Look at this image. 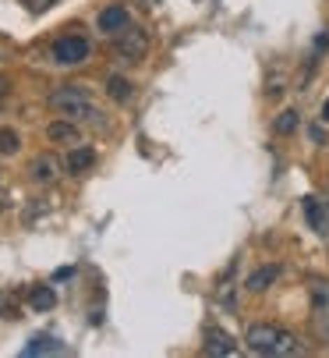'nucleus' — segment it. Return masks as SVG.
<instances>
[{"instance_id": "f257e3e1", "label": "nucleus", "mask_w": 329, "mask_h": 358, "mask_svg": "<svg viewBox=\"0 0 329 358\" xmlns=\"http://www.w3.org/2000/svg\"><path fill=\"white\" fill-rule=\"evenodd\" d=\"M244 344H248L255 355H272V358L305 355V344H301L291 330H284V327H277V323H251V327L244 330Z\"/></svg>"}, {"instance_id": "f03ea898", "label": "nucleus", "mask_w": 329, "mask_h": 358, "mask_svg": "<svg viewBox=\"0 0 329 358\" xmlns=\"http://www.w3.org/2000/svg\"><path fill=\"white\" fill-rule=\"evenodd\" d=\"M46 103L57 110L61 117L68 121H96V103H92V96L82 89V85H61V89H53L46 96Z\"/></svg>"}, {"instance_id": "7ed1b4c3", "label": "nucleus", "mask_w": 329, "mask_h": 358, "mask_svg": "<svg viewBox=\"0 0 329 358\" xmlns=\"http://www.w3.org/2000/svg\"><path fill=\"white\" fill-rule=\"evenodd\" d=\"M308 298H312V330L319 344H329V280L312 277L308 280Z\"/></svg>"}, {"instance_id": "20e7f679", "label": "nucleus", "mask_w": 329, "mask_h": 358, "mask_svg": "<svg viewBox=\"0 0 329 358\" xmlns=\"http://www.w3.org/2000/svg\"><path fill=\"white\" fill-rule=\"evenodd\" d=\"M114 54H117L121 61H128V64L145 61V54H149V36H145V29H138V25L121 29L117 39H114Z\"/></svg>"}, {"instance_id": "39448f33", "label": "nucleus", "mask_w": 329, "mask_h": 358, "mask_svg": "<svg viewBox=\"0 0 329 358\" xmlns=\"http://www.w3.org/2000/svg\"><path fill=\"white\" fill-rule=\"evenodd\" d=\"M89 54H92V46H89L85 36H61L57 43H53V50H50V57L57 61V64H64V68L85 64Z\"/></svg>"}, {"instance_id": "423d86ee", "label": "nucleus", "mask_w": 329, "mask_h": 358, "mask_svg": "<svg viewBox=\"0 0 329 358\" xmlns=\"http://www.w3.org/2000/svg\"><path fill=\"white\" fill-rule=\"evenodd\" d=\"M128 25H131V15H128V8H121V4L99 11V29H103L106 36H117V32L128 29Z\"/></svg>"}, {"instance_id": "0eeeda50", "label": "nucleus", "mask_w": 329, "mask_h": 358, "mask_svg": "<svg viewBox=\"0 0 329 358\" xmlns=\"http://www.w3.org/2000/svg\"><path fill=\"white\" fill-rule=\"evenodd\" d=\"M205 355H237V344L231 341L227 330H219V327H205Z\"/></svg>"}, {"instance_id": "6e6552de", "label": "nucleus", "mask_w": 329, "mask_h": 358, "mask_svg": "<svg viewBox=\"0 0 329 358\" xmlns=\"http://www.w3.org/2000/svg\"><path fill=\"white\" fill-rule=\"evenodd\" d=\"M301 210H305L308 227H312L315 234H326V231H329V213H326V206H322L315 195H305V199H301Z\"/></svg>"}, {"instance_id": "1a4fd4ad", "label": "nucleus", "mask_w": 329, "mask_h": 358, "mask_svg": "<svg viewBox=\"0 0 329 358\" xmlns=\"http://www.w3.org/2000/svg\"><path fill=\"white\" fill-rule=\"evenodd\" d=\"M32 181H39V185H50V181H57V174H61V164H57V157H50V152H39V157L32 160Z\"/></svg>"}, {"instance_id": "9d476101", "label": "nucleus", "mask_w": 329, "mask_h": 358, "mask_svg": "<svg viewBox=\"0 0 329 358\" xmlns=\"http://www.w3.org/2000/svg\"><path fill=\"white\" fill-rule=\"evenodd\" d=\"M92 164H96V149L75 145V149L68 152V160H64V171H68V174H85Z\"/></svg>"}, {"instance_id": "9b49d317", "label": "nucleus", "mask_w": 329, "mask_h": 358, "mask_svg": "<svg viewBox=\"0 0 329 358\" xmlns=\"http://www.w3.org/2000/svg\"><path fill=\"white\" fill-rule=\"evenodd\" d=\"M46 138H50V142H64V145H75L82 135H78V124L64 117V121H53V124L46 128Z\"/></svg>"}, {"instance_id": "f8f14e48", "label": "nucleus", "mask_w": 329, "mask_h": 358, "mask_svg": "<svg viewBox=\"0 0 329 358\" xmlns=\"http://www.w3.org/2000/svg\"><path fill=\"white\" fill-rule=\"evenodd\" d=\"M29 305H32L36 313H50L53 305H57V294H53L50 284H36V287L29 291Z\"/></svg>"}, {"instance_id": "ddd939ff", "label": "nucleus", "mask_w": 329, "mask_h": 358, "mask_svg": "<svg viewBox=\"0 0 329 358\" xmlns=\"http://www.w3.org/2000/svg\"><path fill=\"white\" fill-rule=\"evenodd\" d=\"M277 277H280V266H272V263H269V266H258V270L244 280V287L258 294V291H265V287H269L272 280H277Z\"/></svg>"}, {"instance_id": "4468645a", "label": "nucleus", "mask_w": 329, "mask_h": 358, "mask_svg": "<svg viewBox=\"0 0 329 358\" xmlns=\"http://www.w3.org/2000/svg\"><path fill=\"white\" fill-rule=\"evenodd\" d=\"M106 92H110V99H117V103H128L135 89H131V82L124 75H110L106 78Z\"/></svg>"}, {"instance_id": "2eb2a0df", "label": "nucleus", "mask_w": 329, "mask_h": 358, "mask_svg": "<svg viewBox=\"0 0 329 358\" xmlns=\"http://www.w3.org/2000/svg\"><path fill=\"white\" fill-rule=\"evenodd\" d=\"M22 149V135L15 128H0V157H15Z\"/></svg>"}, {"instance_id": "dca6fc26", "label": "nucleus", "mask_w": 329, "mask_h": 358, "mask_svg": "<svg viewBox=\"0 0 329 358\" xmlns=\"http://www.w3.org/2000/svg\"><path fill=\"white\" fill-rule=\"evenodd\" d=\"M50 351H64L53 337H32V344H25V355H50Z\"/></svg>"}, {"instance_id": "f3484780", "label": "nucleus", "mask_w": 329, "mask_h": 358, "mask_svg": "<svg viewBox=\"0 0 329 358\" xmlns=\"http://www.w3.org/2000/svg\"><path fill=\"white\" fill-rule=\"evenodd\" d=\"M272 128H277V135H291V131L298 128V114H294V110H284V114L277 117V124H272Z\"/></svg>"}, {"instance_id": "a211bd4d", "label": "nucleus", "mask_w": 329, "mask_h": 358, "mask_svg": "<svg viewBox=\"0 0 329 358\" xmlns=\"http://www.w3.org/2000/svg\"><path fill=\"white\" fill-rule=\"evenodd\" d=\"M219 305H227V309H234V280L227 277L224 284H219Z\"/></svg>"}, {"instance_id": "6ab92c4d", "label": "nucleus", "mask_w": 329, "mask_h": 358, "mask_svg": "<svg viewBox=\"0 0 329 358\" xmlns=\"http://www.w3.org/2000/svg\"><path fill=\"white\" fill-rule=\"evenodd\" d=\"M53 4H57V0H25V8H29L32 15H43V11H50Z\"/></svg>"}, {"instance_id": "aec40b11", "label": "nucleus", "mask_w": 329, "mask_h": 358, "mask_svg": "<svg viewBox=\"0 0 329 358\" xmlns=\"http://www.w3.org/2000/svg\"><path fill=\"white\" fill-rule=\"evenodd\" d=\"M68 277H75V266H64V270L53 273V280H68Z\"/></svg>"}, {"instance_id": "412c9836", "label": "nucleus", "mask_w": 329, "mask_h": 358, "mask_svg": "<svg viewBox=\"0 0 329 358\" xmlns=\"http://www.w3.org/2000/svg\"><path fill=\"white\" fill-rule=\"evenodd\" d=\"M0 316H15V305H8L4 294H0Z\"/></svg>"}, {"instance_id": "4be33fe9", "label": "nucleus", "mask_w": 329, "mask_h": 358, "mask_svg": "<svg viewBox=\"0 0 329 358\" xmlns=\"http://www.w3.org/2000/svg\"><path fill=\"white\" fill-rule=\"evenodd\" d=\"M11 92V82H8V75H0V99H4Z\"/></svg>"}, {"instance_id": "5701e85b", "label": "nucleus", "mask_w": 329, "mask_h": 358, "mask_svg": "<svg viewBox=\"0 0 329 358\" xmlns=\"http://www.w3.org/2000/svg\"><path fill=\"white\" fill-rule=\"evenodd\" d=\"M319 117H322V121L329 124V99H326V103H322V114H319Z\"/></svg>"}]
</instances>
